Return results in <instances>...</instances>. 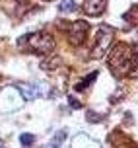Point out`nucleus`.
I'll return each instance as SVG.
<instances>
[{
    "label": "nucleus",
    "instance_id": "nucleus-1",
    "mask_svg": "<svg viewBox=\"0 0 138 148\" xmlns=\"http://www.w3.org/2000/svg\"><path fill=\"white\" fill-rule=\"evenodd\" d=\"M22 43H27V49L31 53H39V55H47L55 49V39L49 33H29L23 37Z\"/></svg>",
    "mask_w": 138,
    "mask_h": 148
},
{
    "label": "nucleus",
    "instance_id": "nucleus-2",
    "mask_svg": "<svg viewBox=\"0 0 138 148\" xmlns=\"http://www.w3.org/2000/svg\"><path fill=\"white\" fill-rule=\"evenodd\" d=\"M130 60H132V53H130V47L128 45H117L115 49L111 51L109 55V64L111 68L115 70V72H124V70H128L130 68Z\"/></svg>",
    "mask_w": 138,
    "mask_h": 148
},
{
    "label": "nucleus",
    "instance_id": "nucleus-3",
    "mask_svg": "<svg viewBox=\"0 0 138 148\" xmlns=\"http://www.w3.org/2000/svg\"><path fill=\"white\" fill-rule=\"evenodd\" d=\"M22 103H23V97L16 86H6L2 90V94H0V111H4V113L16 111L22 107Z\"/></svg>",
    "mask_w": 138,
    "mask_h": 148
},
{
    "label": "nucleus",
    "instance_id": "nucleus-4",
    "mask_svg": "<svg viewBox=\"0 0 138 148\" xmlns=\"http://www.w3.org/2000/svg\"><path fill=\"white\" fill-rule=\"evenodd\" d=\"M111 41H113V31H111L109 27H99L97 35H95V45H94V51H92V57H94V59L105 57Z\"/></svg>",
    "mask_w": 138,
    "mask_h": 148
},
{
    "label": "nucleus",
    "instance_id": "nucleus-5",
    "mask_svg": "<svg viewBox=\"0 0 138 148\" xmlns=\"http://www.w3.org/2000/svg\"><path fill=\"white\" fill-rule=\"evenodd\" d=\"M87 31H89V27H87V23L86 22H74L72 25V29H70V41H72L76 47L78 45H82L84 41H86V37H87Z\"/></svg>",
    "mask_w": 138,
    "mask_h": 148
},
{
    "label": "nucleus",
    "instance_id": "nucleus-6",
    "mask_svg": "<svg viewBox=\"0 0 138 148\" xmlns=\"http://www.w3.org/2000/svg\"><path fill=\"white\" fill-rule=\"evenodd\" d=\"M107 0H84V12L87 16H101L105 12Z\"/></svg>",
    "mask_w": 138,
    "mask_h": 148
},
{
    "label": "nucleus",
    "instance_id": "nucleus-7",
    "mask_svg": "<svg viewBox=\"0 0 138 148\" xmlns=\"http://www.w3.org/2000/svg\"><path fill=\"white\" fill-rule=\"evenodd\" d=\"M72 148H101V146H99V142L89 138L87 134H76L72 140Z\"/></svg>",
    "mask_w": 138,
    "mask_h": 148
},
{
    "label": "nucleus",
    "instance_id": "nucleus-8",
    "mask_svg": "<svg viewBox=\"0 0 138 148\" xmlns=\"http://www.w3.org/2000/svg\"><path fill=\"white\" fill-rule=\"evenodd\" d=\"M20 90V94H22L23 99H35L39 96V86H33V84H22V86H18Z\"/></svg>",
    "mask_w": 138,
    "mask_h": 148
},
{
    "label": "nucleus",
    "instance_id": "nucleus-9",
    "mask_svg": "<svg viewBox=\"0 0 138 148\" xmlns=\"http://www.w3.org/2000/svg\"><path fill=\"white\" fill-rule=\"evenodd\" d=\"M66 134H68V133H66L64 129H60L58 133H55V136L49 140V144H47L45 148H60V146H62V142L66 140Z\"/></svg>",
    "mask_w": 138,
    "mask_h": 148
},
{
    "label": "nucleus",
    "instance_id": "nucleus-10",
    "mask_svg": "<svg viewBox=\"0 0 138 148\" xmlns=\"http://www.w3.org/2000/svg\"><path fill=\"white\" fill-rule=\"evenodd\" d=\"M58 10H60L62 14L74 12V10H76V2H74V0H60V4H58Z\"/></svg>",
    "mask_w": 138,
    "mask_h": 148
},
{
    "label": "nucleus",
    "instance_id": "nucleus-11",
    "mask_svg": "<svg viewBox=\"0 0 138 148\" xmlns=\"http://www.w3.org/2000/svg\"><path fill=\"white\" fill-rule=\"evenodd\" d=\"M20 142H22V144H23L25 148H27V146H33V142H35V136H33V134L23 133L22 136H20Z\"/></svg>",
    "mask_w": 138,
    "mask_h": 148
},
{
    "label": "nucleus",
    "instance_id": "nucleus-12",
    "mask_svg": "<svg viewBox=\"0 0 138 148\" xmlns=\"http://www.w3.org/2000/svg\"><path fill=\"white\" fill-rule=\"evenodd\" d=\"M68 103L72 105V107H76V109H80V107H82V103L78 101V99H74V97H68Z\"/></svg>",
    "mask_w": 138,
    "mask_h": 148
},
{
    "label": "nucleus",
    "instance_id": "nucleus-13",
    "mask_svg": "<svg viewBox=\"0 0 138 148\" xmlns=\"http://www.w3.org/2000/svg\"><path fill=\"white\" fill-rule=\"evenodd\" d=\"M87 121H94V123H97V121H101V117H97V115H89V113H87Z\"/></svg>",
    "mask_w": 138,
    "mask_h": 148
},
{
    "label": "nucleus",
    "instance_id": "nucleus-14",
    "mask_svg": "<svg viewBox=\"0 0 138 148\" xmlns=\"http://www.w3.org/2000/svg\"><path fill=\"white\" fill-rule=\"evenodd\" d=\"M47 2H49V0H47Z\"/></svg>",
    "mask_w": 138,
    "mask_h": 148
}]
</instances>
